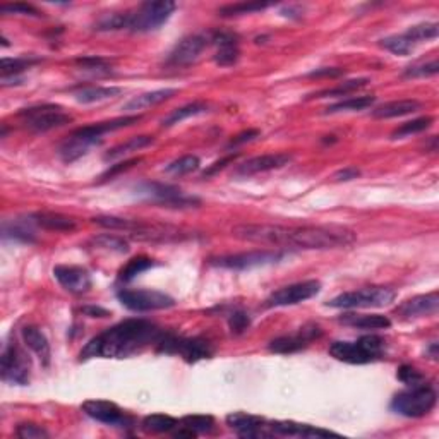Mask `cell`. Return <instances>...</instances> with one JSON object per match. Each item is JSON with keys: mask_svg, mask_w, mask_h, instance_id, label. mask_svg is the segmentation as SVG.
Returning <instances> with one entry per match:
<instances>
[{"mask_svg": "<svg viewBox=\"0 0 439 439\" xmlns=\"http://www.w3.org/2000/svg\"><path fill=\"white\" fill-rule=\"evenodd\" d=\"M129 26V13L124 14H110L103 18L97 25L98 31H117V30H127Z\"/></svg>", "mask_w": 439, "mask_h": 439, "instance_id": "47", "label": "cell"}, {"mask_svg": "<svg viewBox=\"0 0 439 439\" xmlns=\"http://www.w3.org/2000/svg\"><path fill=\"white\" fill-rule=\"evenodd\" d=\"M235 158H237V155H229V157L218 160V162H215L213 165L208 167V170H205V174H203V177H211V175L217 174L218 170H223V169H225V167L229 165V163H232Z\"/></svg>", "mask_w": 439, "mask_h": 439, "instance_id": "56", "label": "cell"}, {"mask_svg": "<svg viewBox=\"0 0 439 439\" xmlns=\"http://www.w3.org/2000/svg\"><path fill=\"white\" fill-rule=\"evenodd\" d=\"M421 110V102L417 100H395V102L383 103L373 110L374 119H395L403 117V115L415 114Z\"/></svg>", "mask_w": 439, "mask_h": 439, "instance_id": "27", "label": "cell"}, {"mask_svg": "<svg viewBox=\"0 0 439 439\" xmlns=\"http://www.w3.org/2000/svg\"><path fill=\"white\" fill-rule=\"evenodd\" d=\"M431 124H433V117H429V115H426V117H421V119H414V121L402 124L398 129H395L393 134H391V138L400 139V138H405V136L424 133L426 129H429Z\"/></svg>", "mask_w": 439, "mask_h": 439, "instance_id": "41", "label": "cell"}, {"mask_svg": "<svg viewBox=\"0 0 439 439\" xmlns=\"http://www.w3.org/2000/svg\"><path fill=\"white\" fill-rule=\"evenodd\" d=\"M345 74V71L340 67H323V69H316L309 74V78H340Z\"/></svg>", "mask_w": 439, "mask_h": 439, "instance_id": "55", "label": "cell"}, {"mask_svg": "<svg viewBox=\"0 0 439 439\" xmlns=\"http://www.w3.org/2000/svg\"><path fill=\"white\" fill-rule=\"evenodd\" d=\"M141 121V115H126V117H119L114 119V121H107V122H98V124H91V126H85L76 129L74 133L79 136H86V138L95 139V141L102 143L103 136L107 133H112V131H119L124 129V127H129L133 124Z\"/></svg>", "mask_w": 439, "mask_h": 439, "instance_id": "24", "label": "cell"}, {"mask_svg": "<svg viewBox=\"0 0 439 439\" xmlns=\"http://www.w3.org/2000/svg\"><path fill=\"white\" fill-rule=\"evenodd\" d=\"M271 433L280 434V436H289V438H330V436H338L337 433H331V431L321 429V427L309 426V424H301V422L294 421H277L270 422Z\"/></svg>", "mask_w": 439, "mask_h": 439, "instance_id": "23", "label": "cell"}, {"mask_svg": "<svg viewBox=\"0 0 439 439\" xmlns=\"http://www.w3.org/2000/svg\"><path fill=\"white\" fill-rule=\"evenodd\" d=\"M177 9L175 2L170 0H155V2H145L138 9L129 13V26L127 30L133 33H150L157 31L160 26L165 25Z\"/></svg>", "mask_w": 439, "mask_h": 439, "instance_id": "6", "label": "cell"}, {"mask_svg": "<svg viewBox=\"0 0 439 439\" xmlns=\"http://www.w3.org/2000/svg\"><path fill=\"white\" fill-rule=\"evenodd\" d=\"M37 61L33 59H26V57H16V59H9V57H4L2 62H0V71H2V79H7L9 76H13L16 79V76L23 71H26L31 64H35Z\"/></svg>", "mask_w": 439, "mask_h": 439, "instance_id": "45", "label": "cell"}, {"mask_svg": "<svg viewBox=\"0 0 439 439\" xmlns=\"http://www.w3.org/2000/svg\"><path fill=\"white\" fill-rule=\"evenodd\" d=\"M4 239H13V241H21V242H35V234L30 227H26L21 222H13V223H4Z\"/></svg>", "mask_w": 439, "mask_h": 439, "instance_id": "43", "label": "cell"}, {"mask_svg": "<svg viewBox=\"0 0 439 439\" xmlns=\"http://www.w3.org/2000/svg\"><path fill=\"white\" fill-rule=\"evenodd\" d=\"M374 102H376V97H373V95H366V97H352V98L343 100V102L333 103V105L326 107L325 112L326 114L359 112V110H366V109H369V107H373Z\"/></svg>", "mask_w": 439, "mask_h": 439, "instance_id": "34", "label": "cell"}, {"mask_svg": "<svg viewBox=\"0 0 439 439\" xmlns=\"http://www.w3.org/2000/svg\"><path fill=\"white\" fill-rule=\"evenodd\" d=\"M379 45L395 55H409L410 52L414 50L415 43L410 42V40L405 37V33H403V35H393V37L383 38Z\"/></svg>", "mask_w": 439, "mask_h": 439, "instance_id": "40", "label": "cell"}, {"mask_svg": "<svg viewBox=\"0 0 439 439\" xmlns=\"http://www.w3.org/2000/svg\"><path fill=\"white\" fill-rule=\"evenodd\" d=\"M54 277L61 283L64 290L69 294L81 295L86 294L91 289V277L90 273L81 266H69L61 265L54 268Z\"/></svg>", "mask_w": 439, "mask_h": 439, "instance_id": "20", "label": "cell"}, {"mask_svg": "<svg viewBox=\"0 0 439 439\" xmlns=\"http://www.w3.org/2000/svg\"><path fill=\"white\" fill-rule=\"evenodd\" d=\"M249 325H251V319L246 313H242V311H235V313L230 314L229 326H230V330H232V333L242 335L247 328H249Z\"/></svg>", "mask_w": 439, "mask_h": 439, "instance_id": "52", "label": "cell"}, {"mask_svg": "<svg viewBox=\"0 0 439 439\" xmlns=\"http://www.w3.org/2000/svg\"><path fill=\"white\" fill-rule=\"evenodd\" d=\"M163 331L148 319H126L97 335L81 350V361L88 359H126L157 345Z\"/></svg>", "mask_w": 439, "mask_h": 439, "instance_id": "2", "label": "cell"}, {"mask_svg": "<svg viewBox=\"0 0 439 439\" xmlns=\"http://www.w3.org/2000/svg\"><path fill=\"white\" fill-rule=\"evenodd\" d=\"M91 244H93L95 247H98V249L114 251V253H121V254L129 251V244H127L126 239L119 237V235H114V234L98 235V237H95L93 241H91Z\"/></svg>", "mask_w": 439, "mask_h": 439, "instance_id": "39", "label": "cell"}, {"mask_svg": "<svg viewBox=\"0 0 439 439\" xmlns=\"http://www.w3.org/2000/svg\"><path fill=\"white\" fill-rule=\"evenodd\" d=\"M397 294L388 287H366V289L345 292L331 299L330 307L335 309H371V307H385L395 301Z\"/></svg>", "mask_w": 439, "mask_h": 439, "instance_id": "7", "label": "cell"}, {"mask_svg": "<svg viewBox=\"0 0 439 439\" xmlns=\"http://www.w3.org/2000/svg\"><path fill=\"white\" fill-rule=\"evenodd\" d=\"M117 299L127 309L146 313V311H162L170 309L175 306V301L169 294L158 292V290H129L122 289L117 292Z\"/></svg>", "mask_w": 439, "mask_h": 439, "instance_id": "11", "label": "cell"}, {"mask_svg": "<svg viewBox=\"0 0 439 439\" xmlns=\"http://www.w3.org/2000/svg\"><path fill=\"white\" fill-rule=\"evenodd\" d=\"M31 222H33V225L42 227L45 230H52V232H73L78 227L74 218L61 213H54V211H40V213L31 215Z\"/></svg>", "mask_w": 439, "mask_h": 439, "instance_id": "25", "label": "cell"}, {"mask_svg": "<svg viewBox=\"0 0 439 439\" xmlns=\"http://www.w3.org/2000/svg\"><path fill=\"white\" fill-rule=\"evenodd\" d=\"M321 290V283L316 280H307V282H299L294 285H287L278 289L277 292H273L266 301L268 307H287V306H295L301 304V302L309 301L314 295L319 294Z\"/></svg>", "mask_w": 439, "mask_h": 439, "instance_id": "15", "label": "cell"}, {"mask_svg": "<svg viewBox=\"0 0 439 439\" xmlns=\"http://www.w3.org/2000/svg\"><path fill=\"white\" fill-rule=\"evenodd\" d=\"M210 45V35H191L182 38L177 45L172 49L167 57L169 67H189L201 57L206 47Z\"/></svg>", "mask_w": 439, "mask_h": 439, "instance_id": "14", "label": "cell"}, {"mask_svg": "<svg viewBox=\"0 0 439 439\" xmlns=\"http://www.w3.org/2000/svg\"><path fill=\"white\" fill-rule=\"evenodd\" d=\"M436 402V390L427 383H421V385L409 386L405 391L395 395V398L391 400V410L398 415H403V417L419 419L433 412Z\"/></svg>", "mask_w": 439, "mask_h": 439, "instance_id": "5", "label": "cell"}, {"mask_svg": "<svg viewBox=\"0 0 439 439\" xmlns=\"http://www.w3.org/2000/svg\"><path fill=\"white\" fill-rule=\"evenodd\" d=\"M290 162H292V155L289 153L261 155V157L249 158L247 162L242 163V165H239L237 169H235V175H239V177H251V175L283 169V167L289 165Z\"/></svg>", "mask_w": 439, "mask_h": 439, "instance_id": "19", "label": "cell"}, {"mask_svg": "<svg viewBox=\"0 0 439 439\" xmlns=\"http://www.w3.org/2000/svg\"><path fill=\"white\" fill-rule=\"evenodd\" d=\"M385 340L376 335H367L355 342H335L331 343L330 354L337 361L347 364H369L376 362L385 354Z\"/></svg>", "mask_w": 439, "mask_h": 439, "instance_id": "4", "label": "cell"}, {"mask_svg": "<svg viewBox=\"0 0 439 439\" xmlns=\"http://www.w3.org/2000/svg\"><path fill=\"white\" fill-rule=\"evenodd\" d=\"M201 167V160L194 155H187V157H182L175 162L169 163L165 167V172H169L172 175H187V174H193Z\"/></svg>", "mask_w": 439, "mask_h": 439, "instance_id": "42", "label": "cell"}, {"mask_svg": "<svg viewBox=\"0 0 439 439\" xmlns=\"http://www.w3.org/2000/svg\"><path fill=\"white\" fill-rule=\"evenodd\" d=\"M181 424L196 433H211L215 429V419L211 415H187L182 419Z\"/></svg>", "mask_w": 439, "mask_h": 439, "instance_id": "46", "label": "cell"}, {"mask_svg": "<svg viewBox=\"0 0 439 439\" xmlns=\"http://www.w3.org/2000/svg\"><path fill=\"white\" fill-rule=\"evenodd\" d=\"M227 426L235 431L241 438H266L270 436V422L259 415H253L247 412H232L227 415Z\"/></svg>", "mask_w": 439, "mask_h": 439, "instance_id": "18", "label": "cell"}, {"mask_svg": "<svg viewBox=\"0 0 439 439\" xmlns=\"http://www.w3.org/2000/svg\"><path fill=\"white\" fill-rule=\"evenodd\" d=\"M153 143H155L153 136H136V138L127 139L126 143H121V145L112 148L109 153L105 155V162H112V160L127 157V155L134 153V151H139V150H143V148L151 146Z\"/></svg>", "mask_w": 439, "mask_h": 439, "instance_id": "31", "label": "cell"}, {"mask_svg": "<svg viewBox=\"0 0 439 439\" xmlns=\"http://www.w3.org/2000/svg\"><path fill=\"white\" fill-rule=\"evenodd\" d=\"M206 110H208L206 103H203V102L189 103V105H184L181 107V109L172 112L169 117L163 119L162 126L172 127V126H175V124H181L182 121H186V119L196 117V115H199V114H205Z\"/></svg>", "mask_w": 439, "mask_h": 439, "instance_id": "35", "label": "cell"}, {"mask_svg": "<svg viewBox=\"0 0 439 439\" xmlns=\"http://www.w3.org/2000/svg\"><path fill=\"white\" fill-rule=\"evenodd\" d=\"M31 362L25 350L16 343L6 347L0 357V374L11 385H28L30 383Z\"/></svg>", "mask_w": 439, "mask_h": 439, "instance_id": "10", "label": "cell"}, {"mask_svg": "<svg viewBox=\"0 0 439 439\" xmlns=\"http://www.w3.org/2000/svg\"><path fill=\"white\" fill-rule=\"evenodd\" d=\"M174 436L175 438H196L198 436V433H196V431H193V429H189V427H184V429H179L177 433L174 434Z\"/></svg>", "mask_w": 439, "mask_h": 439, "instance_id": "60", "label": "cell"}, {"mask_svg": "<svg viewBox=\"0 0 439 439\" xmlns=\"http://www.w3.org/2000/svg\"><path fill=\"white\" fill-rule=\"evenodd\" d=\"M21 333H23V340H25L28 349L33 350L35 355H37L43 366H49L50 359H52V352H50V343L49 340H47L45 335H43L37 326H25Z\"/></svg>", "mask_w": 439, "mask_h": 439, "instance_id": "26", "label": "cell"}, {"mask_svg": "<svg viewBox=\"0 0 439 439\" xmlns=\"http://www.w3.org/2000/svg\"><path fill=\"white\" fill-rule=\"evenodd\" d=\"M340 323L359 330H386L391 326L390 319L381 314H345Z\"/></svg>", "mask_w": 439, "mask_h": 439, "instance_id": "29", "label": "cell"}, {"mask_svg": "<svg viewBox=\"0 0 439 439\" xmlns=\"http://www.w3.org/2000/svg\"><path fill=\"white\" fill-rule=\"evenodd\" d=\"M139 194H143L150 201L167 208H194L199 206V199L194 196L186 194L179 187L170 186V184L148 182L139 186Z\"/></svg>", "mask_w": 439, "mask_h": 439, "instance_id": "12", "label": "cell"}, {"mask_svg": "<svg viewBox=\"0 0 439 439\" xmlns=\"http://www.w3.org/2000/svg\"><path fill=\"white\" fill-rule=\"evenodd\" d=\"M122 93L121 88L115 86H88L81 88L74 93L76 100L79 103H95V102H103V100L115 98Z\"/></svg>", "mask_w": 439, "mask_h": 439, "instance_id": "32", "label": "cell"}, {"mask_svg": "<svg viewBox=\"0 0 439 439\" xmlns=\"http://www.w3.org/2000/svg\"><path fill=\"white\" fill-rule=\"evenodd\" d=\"M439 26L438 23H422V25H415L405 31V37L414 42L415 45L421 42H427V40L438 38Z\"/></svg>", "mask_w": 439, "mask_h": 439, "instance_id": "38", "label": "cell"}, {"mask_svg": "<svg viewBox=\"0 0 439 439\" xmlns=\"http://www.w3.org/2000/svg\"><path fill=\"white\" fill-rule=\"evenodd\" d=\"M97 145H100V141H95V139L86 138V136H79V134L73 133V136H71V138L61 146L59 155H61V158L64 160V162L71 163V162H76L78 158L85 157L88 151H90V148H93Z\"/></svg>", "mask_w": 439, "mask_h": 439, "instance_id": "28", "label": "cell"}, {"mask_svg": "<svg viewBox=\"0 0 439 439\" xmlns=\"http://www.w3.org/2000/svg\"><path fill=\"white\" fill-rule=\"evenodd\" d=\"M16 436L21 439H42L49 438V433L42 426L31 424V422H23L16 429Z\"/></svg>", "mask_w": 439, "mask_h": 439, "instance_id": "49", "label": "cell"}, {"mask_svg": "<svg viewBox=\"0 0 439 439\" xmlns=\"http://www.w3.org/2000/svg\"><path fill=\"white\" fill-rule=\"evenodd\" d=\"M268 7H271V4L266 2H237L222 7V9L218 11V14L223 16V18H232V16L258 13V11H265L268 9Z\"/></svg>", "mask_w": 439, "mask_h": 439, "instance_id": "36", "label": "cell"}, {"mask_svg": "<svg viewBox=\"0 0 439 439\" xmlns=\"http://www.w3.org/2000/svg\"><path fill=\"white\" fill-rule=\"evenodd\" d=\"M258 136H259V131H258V129L244 131V133H241L239 136H235L232 141H230L229 148H234V146H239V145H244V143H249V141H253V139H256Z\"/></svg>", "mask_w": 439, "mask_h": 439, "instance_id": "57", "label": "cell"}, {"mask_svg": "<svg viewBox=\"0 0 439 439\" xmlns=\"http://www.w3.org/2000/svg\"><path fill=\"white\" fill-rule=\"evenodd\" d=\"M83 410L88 417L102 422V424L114 427L133 426V419L129 417L119 405L107 400H88L83 403Z\"/></svg>", "mask_w": 439, "mask_h": 439, "instance_id": "16", "label": "cell"}, {"mask_svg": "<svg viewBox=\"0 0 439 439\" xmlns=\"http://www.w3.org/2000/svg\"><path fill=\"white\" fill-rule=\"evenodd\" d=\"M426 354H427V357H431V359H433V361H436V359H438V343L436 342L431 343V345L427 347Z\"/></svg>", "mask_w": 439, "mask_h": 439, "instance_id": "61", "label": "cell"}, {"mask_svg": "<svg viewBox=\"0 0 439 439\" xmlns=\"http://www.w3.org/2000/svg\"><path fill=\"white\" fill-rule=\"evenodd\" d=\"M321 335L323 331L318 325H307L295 335H285V337H278L271 340L268 349L275 354H294L306 349L311 342L316 340Z\"/></svg>", "mask_w": 439, "mask_h": 439, "instance_id": "17", "label": "cell"}, {"mask_svg": "<svg viewBox=\"0 0 439 439\" xmlns=\"http://www.w3.org/2000/svg\"><path fill=\"white\" fill-rule=\"evenodd\" d=\"M0 13L2 14H23V16H35V18H40L42 13L31 4H4L0 6Z\"/></svg>", "mask_w": 439, "mask_h": 439, "instance_id": "50", "label": "cell"}, {"mask_svg": "<svg viewBox=\"0 0 439 439\" xmlns=\"http://www.w3.org/2000/svg\"><path fill=\"white\" fill-rule=\"evenodd\" d=\"M81 313H85L86 316H90V318H107L109 316V311L102 309V307H97V306L83 307Z\"/></svg>", "mask_w": 439, "mask_h": 439, "instance_id": "59", "label": "cell"}, {"mask_svg": "<svg viewBox=\"0 0 439 439\" xmlns=\"http://www.w3.org/2000/svg\"><path fill=\"white\" fill-rule=\"evenodd\" d=\"M78 64L86 71H97V73H100V71L109 73L110 71V62L102 57H83V59H78Z\"/></svg>", "mask_w": 439, "mask_h": 439, "instance_id": "53", "label": "cell"}, {"mask_svg": "<svg viewBox=\"0 0 439 439\" xmlns=\"http://www.w3.org/2000/svg\"><path fill=\"white\" fill-rule=\"evenodd\" d=\"M210 43L218 47L217 55H215V62L218 66L230 67L241 57L237 35L229 33V31H213L210 33Z\"/></svg>", "mask_w": 439, "mask_h": 439, "instance_id": "22", "label": "cell"}, {"mask_svg": "<svg viewBox=\"0 0 439 439\" xmlns=\"http://www.w3.org/2000/svg\"><path fill=\"white\" fill-rule=\"evenodd\" d=\"M157 350L162 354L181 355L186 362H198L213 355V347L203 338H184L174 333H163L157 343Z\"/></svg>", "mask_w": 439, "mask_h": 439, "instance_id": "9", "label": "cell"}, {"mask_svg": "<svg viewBox=\"0 0 439 439\" xmlns=\"http://www.w3.org/2000/svg\"><path fill=\"white\" fill-rule=\"evenodd\" d=\"M367 83H369V79L367 78H359V79H350V81H345L342 83L340 86L333 88V90H325L321 91V93H318L316 98H326V97H347V95L354 93V91L361 90V88H364Z\"/></svg>", "mask_w": 439, "mask_h": 439, "instance_id": "44", "label": "cell"}, {"mask_svg": "<svg viewBox=\"0 0 439 439\" xmlns=\"http://www.w3.org/2000/svg\"><path fill=\"white\" fill-rule=\"evenodd\" d=\"M397 378L400 379L402 383H405L407 386H414V385H421V383H426L424 376H422V374L419 373V371L412 366H402L400 369H398Z\"/></svg>", "mask_w": 439, "mask_h": 439, "instance_id": "51", "label": "cell"}, {"mask_svg": "<svg viewBox=\"0 0 439 439\" xmlns=\"http://www.w3.org/2000/svg\"><path fill=\"white\" fill-rule=\"evenodd\" d=\"M285 254L280 251H251V253L230 254V256H222L217 259H211V265L218 268L227 270H251L258 266L271 265L283 259Z\"/></svg>", "mask_w": 439, "mask_h": 439, "instance_id": "13", "label": "cell"}, {"mask_svg": "<svg viewBox=\"0 0 439 439\" xmlns=\"http://www.w3.org/2000/svg\"><path fill=\"white\" fill-rule=\"evenodd\" d=\"M234 237L256 244L299 247L309 251H328L352 246L357 239L354 230L338 225L285 227L270 223H242L232 229Z\"/></svg>", "mask_w": 439, "mask_h": 439, "instance_id": "1", "label": "cell"}, {"mask_svg": "<svg viewBox=\"0 0 439 439\" xmlns=\"http://www.w3.org/2000/svg\"><path fill=\"white\" fill-rule=\"evenodd\" d=\"M438 71H439L438 61H431L410 66L409 69L403 73V76H405V78H429V76H436Z\"/></svg>", "mask_w": 439, "mask_h": 439, "instance_id": "48", "label": "cell"}, {"mask_svg": "<svg viewBox=\"0 0 439 439\" xmlns=\"http://www.w3.org/2000/svg\"><path fill=\"white\" fill-rule=\"evenodd\" d=\"M18 117L21 119L23 126L33 133H47V131L57 129V127L66 126L73 121V117L61 105H52V103L23 109Z\"/></svg>", "mask_w": 439, "mask_h": 439, "instance_id": "8", "label": "cell"}, {"mask_svg": "<svg viewBox=\"0 0 439 439\" xmlns=\"http://www.w3.org/2000/svg\"><path fill=\"white\" fill-rule=\"evenodd\" d=\"M439 309V295L438 292H431L424 295H415V297L409 299V301L402 302L397 307V314L403 319H415L433 316Z\"/></svg>", "mask_w": 439, "mask_h": 439, "instance_id": "21", "label": "cell"}, {"mask_svg": "<svg viewBox=\"0 0 439 439\" xmlns=\"http://www.w3.org/2000/svg\"><path fill=\"white\" fill-rule=\"evenodd\" d=\"M139 162H141V158H133V160H126V162H124V163H117V165H112L110 169L102 175V181H109V179H114L115 175L121 174V172H126V170L133 169V167L138 165Z\"/></svg>", "mask_w": 439, "mask_h": 439, "instance_id": "54", "label": "cell"}, {"mask_svg": "<svg viewBox=\"0 0 439 439\" xmlns=\"http://www.w3.org/2000/svg\"><path fill=\"white\" fill-rule=\"evenodd\" d=\"M177 426H179L177 419L170 417V415H165V414L148 415V417L143 419V422H141L143 431L148 434L172 433V431H174Z\"/></svg>", "mask_w": 439, "mask_h": 439, "instance_id": "33", "label": "cell"}, {"mask_svg": "<svg viewBox=\"0 0 439 439\" xmlns=\"http://www.w3.org/2000/svg\"><path fill=\"white\" fill-rule=\"evenodd\" d=\"M97 225L103 227L109 230H119L131 235L133 239H139V241H150V242H172V241H182V239L189 237L181 229L172 225H160V223L143 222V220H129L121 217H98L93 218Z\"/></svg>", "mask_w": 439, "mask_h": 439, "instance_id": "3", "label": "cell"}, {"mask_svg": "<svg viewBox=\"0 0 439 439\" xmlns=\"http://www.w3.org/2000/svg\"><path fill=\"white\" fill-rule=\"evenodd\" d=\"M359 175H361V172H359L357 169H354V167H347V169L338 170L337 174H335V181L349 182V181H354V179H357Z\"/></svg>", "mask_w": 439, "mask_h": 439, "instance_id": "58", "label": "cell"}, {"mask_svg": "<svg viewBox=\"0 0 439 439\" xmlns=\"http://www.w3.org/2000/svg\"><path fill=\"white\" fill-rule=\"evenodd\" d=\"M175 93H177V90H172V88L150 91V93L139 95V97H134L133 100H131V102H127L126 105H124V110L138 112V110H143V109H150V107L158 105V103L165 102V100H170Z\"/></svg>", "mask_w": 439, "mask_h": 439, "instance_id": "30", "label": "cell"}, {"mask_svg": "<svg viewBox=\"0 0 439 439\" xmlns=\"http://www.w3.org/2000/svg\"><path fill=\"white\" fill-rule=\"evenodd\" d=\"M153 266H155L153 259H150V258L139 256V258L131 259V261L127 263V265L124 266L121 271H119V280H121V282L134 280V278L138 277V275H141L143 271L153 268Z\"/></svg>", "mask_w": 439, "mask_h": 439, "instance_id": "37", "label": "cell"}]
</instances>
